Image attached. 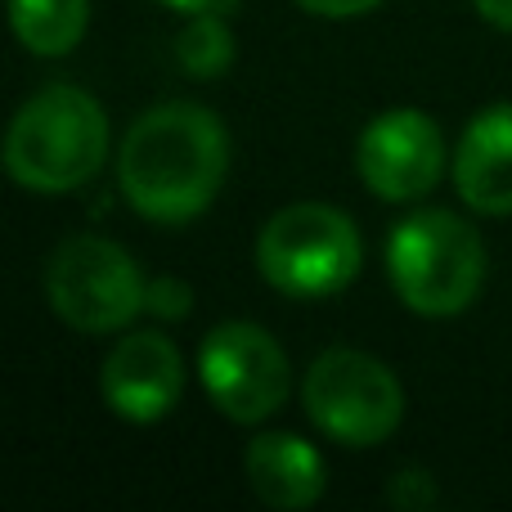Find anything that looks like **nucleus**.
I'll return each mask as SVG.
<instances>
[{"instance_id": "obj_1", "label": "nucleus", "mask_w": 512, "mask_h": 512, "mask_svg": "<svg viewBox=\"0 0 512 512\" xmlns=\"http://www.w3.org/2000/svg\"><path fill=\"white\" fill-rule=\"evenodd\" d=\"M230 176V131L194 99L153 104L117 149V189L153 225H189L216 203Z\"/></svg>"}, {"instance_id": "obj_2", "label": "nucleus", "mask_w": 512, "mask_h": 512, "mask_svg": "<svg viewBox=\"0 0 512 512\" xmlns=\"http://www.w3.org/2000/svg\"><path fill=\"white\" fill-rule=\"evenodd\" d=\"M0 162L27 194L63 198L86 189L108 162V117L99 99L72 81L41 86L9 117Z\"/></svg>"}, {"instance_id": "obj_3", "label": "nucleus", "mask_w": 512, "mask_h": 512, "mask_svg": "<svg viewBox=\"0 0 512 512\" xmlns=\"http://www.w3.org/2000/svg\"><path fill=\"white\" fill-rule=\"evenodd\" d=\"M387 279L400 306L423 319H454L486 288V239L450 207L409 212L387 234Z\"/></svg>"}, {"instance_id": "obj_4", "label": "nucleus", "mask_w": 512, "mask_h": 512, "mask_svg": "<svg viewBox=\"0 0 512 512\" xmlns=\"http://www.w3.org/2000/svg\"><path fill=\"white\" fill-rule=\"evenodd\" d=\"M256 270L288 301H328L364 270L360 225L333 203H288L256 234Z\"/></svg>"}, {"instance_id": "obj_5", "label": "nucleus", "mask_w": 512, "mask_h": 512, "mask_svg": "<svg viewBox=\"0 0 512 512\" xmlns=\"http://www.w3.org/2000/svg\"><path fill=\"white\" fill-rule=\"evenodd\" d=\"M310 427L342 450H378L405 423V387L396 369L355 346H328L301 378Z\"/></svg>"}, {"instance_id": "obj_6", "label": "nucleus", "mask_w": 512, "mask_h": 512, "mask_svg": "<svg viewBox=\"0 0 512 512\" xmlns=\"http://www.w3.org/2000/svg\"><path fill=\"white\" fill-rule=\"evenodd\" d=\"M144 297L149 279L135 256L104 234H72L45 261V301L72 333H126L144 315Z\"/></svg>"}, {"instance_id": "obj_7", "label": "nucleus", "mask_w": 512, "mask_h": 512, "mask_svg": "<svg viewBox=\"0 0 512 512\" xmlns=\"http://www.w3.org/2000/svg\"><path fill=\"white\" fill-rule=\"evenodd\" d=\"M198 382L216 414L239 427H256L288 405L292 364L270 328L252 319H225L198 346Z\"/></svg>"}, {"instance_id": "obj_8", "label": "nucleus", "mask_w": 512, "mask_h": 512, "mask_svg": "<svg viewBox=\"0 0 512 512\" xmlns=\"http://www.w3.org/2000/svg\"><path fill=\"white\" fill-rule=\"evenodd\" d=\"M450 153L423 108H387L355 140V171L378 203H418L441 185Z\"/></svg>"}, {"instance_id": "obj_9", "label": "nucleus", "mask_w": 512, "mask_h": 512, "mask_svg": "<svg viewBox=\"0 0 512 512\" xmlns=\"http://www.w3.org/2000/svg\"><path fill=\"white\" fill-rule=\"evenodd\" d=\"M185 396V355L158 328L122 333L99 364V400L122 423L153 427Z\"/></svg>"}, {"instance_id": "obj_10", "label": "nucleus", "mask_w": 512, "mask_h": 512, "mask_svg": "<svg viewBox=\"0 0 512 512\" xmlns=\"http://www.w3.org/2000/svg\"><path fill=\"white\" fill-rule=\"evenodd\" d=\"M454 194L477 216H512V104H490L450 153Z\"/></svg>"}, {"instance_id": "obj_11", "label": "nucleus", "mask_w": 512, "mask_h": 512, "mask_svg": "<svg viewBox=\"0 0 512 512\" xmlns=\"http://www.w3.org/2000/svg\"><path fill=\"white\" fill-rule=\"evenodd\" d=\"M248 490L274 512H306L324 499L328 463L306 436L297 432H261L243 450Z\"/></svg>"}, {"instance_id": "obj_12", "label": "nucleus", "mask_w": 512, "mask_h": 512, "mask_svg": "<svg viewBox=\"0 0 512 512\" xmlns=\"http://www.w3.org/2000/svg\"><path fill=\"white\" fill-rule=\"evenodd\" d=\"M9 27L36 59H63L90 27V0H9Z\"/></svg>"}, {"instance_id": "obj_13", "label": "nucleus", "mask_w": 512, "mask_h": 512, "mask_svg": "<svg viewBox=\"0 0 512 512\" xmlns=\"http://www.w3.org/2000/svg\"><path fill=\"white\" fill-rule=\"evenodd\" d=\"M234 27L230 14H185V27L176 36V63L194 81L225 77L234 63Z\"/></svg>"}, {"instance_id": "obj_14", "label": "nucleus", "mask_w": 512, "mask_h": 512, "mask_svg": "<svg viewBox=\"0 0 512 512\" xmlns=\"http://www.w3.org/2000/svg\"><path fill=\"white\" fill-rule=\"evenodd\" d=\"M194 310V288L176 274H153L149 279V297H144V315L162 319V324H176Z\"/></svg>"}, {"instance_id": "obj_15", "label": "nucleus", "mask_w": 512, "mask_h": 512, "mask_svg": "<svg viewBox=\"0 0 512 512\" xmlns=\"http://www.w3.org/2000/svg\"><path fill=\"white\" fill-rule=\"evenodd\" d=\"M436 481H432V472H423V468H405V472H396V481L387 486V504H396L400 512H427L436 504Z\"/></svg>"}, {"instance_id": "obj_16", "label": "nucleus", "mask_w": 512, "mask_h": 512, "mask_svg": "<svg viewBox=\"0 0 512 512\" xmlns=\"http://www.w3.org/2000/svg\"><path fill=\"white\" fill-rule=\"evenodd\" d=\"M382 0H297V9H306L310 18H328V23H342V18H364L373 14Z\"/></svg>"}, {"instance_id": "obj_17", "label": "nucleus", "mask_w": 512, "mask_h": 512, "mask_svg": "<svg viewBox=\"0 0 512 512\" xmlns=\"http://www.w3.org/2000/svg\"><path fill=\"white\" fill-rule=\"evenodd\" d=\"M158 5L176 9V14H234L243 0H158Z\"/></svg>"}, {"instance_id": "obj_18", "label": "nucleus", "mask_w": 512, "mask_h": 512, "mask_svg": "<svg viewBox=\"0 0 512 512\" xmlns=\"http://www.w3.org/2000/svg\"><path fill=\"white\" fill-rule=\"evenodd\" d=\"M477 5V14L486 18L495 32H508L512 36V0H472Z\"/></svg>"}]
</instances>
